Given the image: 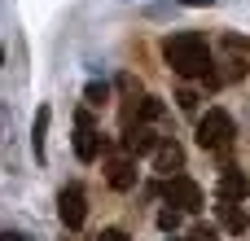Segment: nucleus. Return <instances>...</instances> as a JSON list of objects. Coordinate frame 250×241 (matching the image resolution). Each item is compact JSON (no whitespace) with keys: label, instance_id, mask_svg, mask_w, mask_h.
<instances>
[{"label":"nucleus","instance_id":"nucleus-14","mask_svg":"<svg viewBox=\"0 0 250 241\" xmlns=\"http://www.w3.org/2000/svg\"><path fill=\"white\" fill-rule=\"evenodd\" d=\"M105 97H110V88H105V83H88V88H83V101H88V105H101Z\"/></svg>","mask_w":250,"mask_h":241},{"label":"nucleus","instance_id":"nucleus-5","mask_svg":"<svg viewBox=\"0 0 250 241\" xmlns=\"http://www.w3.org/2000/svg\"><path fill=\"white\" fill-rule=\"evenodd\" d=\"M75 158L79 162H97L101 158V136L92 132V123H75Z\"/></svg>","mask_w":250,"mask_h":241},{"label":"nucleus","instance_id":"nucleus-2","mask_svg":"<svg viewBox=\"0 0 250 241\" xmlns=\"http://www.w3.org/2000/svg\"><path fill=\"white\" fill-rule=\"evenodd\" d=\"M233 136H237V127H233L229 110H207V114L198 119V145H202V149H229Z\"/></svg>","mask_w":250,"mask_h":241},{"label":"nucleus","instance_id":"nucleus-9","mask_svg":"<svg viewBox=\"0 0 250 241\" xmlns=\"http://www.w3.org/2000/svg\"><path fill=\"white\" fill-rule=\"evenodd\" d=\"M132 184H136V167H132L127 158H114V162H110V189L123 193V189H132Z\"/></svg>","mask_w":250,"mask_h":241},{"label":"nucleus","instance_id":"nucleus-11","mask_svg":"<svg viewBox=\"0 0 250 241\" xmlns=\"http://www.w3.org/2000/svg\"><path fill=\"white\" fill-rule=\"evenodd\" d=\"M44 136H48V105L35 110V132H31V149H35V158H44Z\"/></svg>","mask_w":250,"mask_h":241},{"label":"nucleus","instance_id":"nucleus-12","mask_svg":"<svg viewBox=\"0 0 250 241\" xmlns=\"http://www.w3.org/2000/svg\"><path fill=\"white\" fill-rule=\"evenodd\" d=\"M141 119H145V123L163 119V101H158V97H141Z\"/></svg>","mask_w":250,"mask_h":241},{"label":"nucleus","instance_id":"nucleus-16","mask_svg":"<svg viewBox=\"0 0 250 241\" xmlns=\"http://www.w3.org/2000/svg\"><path fill=\"white\" fill-rule=\"evenodd\" d=\"M176 101H180V110H189V114L198 110V92H193V88H185V92H180Z\"/></svg>","mask_w":250,"mask_h":241},{"label":"nucleus","instance_id":"nucleus-6","mask_svg":"<svg viewBox=\"0 0 250 241\" xmlns=\"http://www.w3.org/2000/svg\"><path fill=\"white\" fill-rule=\"evenodd\" d=\"M158 145H163V141H158V136H154V132H149L145 123L127 127V136H123V149H127V154H136V158H141V154H154Z\"/></svg>","mask_w":250,"mask_h":241},{"label":"nucleus","instance_id":"nucleus-1","mask_svg":"<svg viewBox=\"0 0 250 241\" xmlns=\"http://www.w3.org/2000/svg\"><path fill=\"white\" fill-rule=\"evenodd\" d=\"M163 53H167V66H171L180 79L211 75V48H207V40H202V35H193V31L171 35V40L163 44Z\"/></svg>","mask_w":250,"mask_h":241},{"label":"nucleus","instance_id":"nucleus-4","mask_svg":"<svg viewBox=\"0 0 250 241\" xmlns=\"http://www.w3.org/2000/svg\"><path fill=\"white\" fill-rule=\"evenodd\" d=\"M57 215H62L66 228H83V220H88V198H83L79 184H66V189H62V198H57Z\"/></svg>","mask_w":250,"mask_h":241},{"label":"nucleus","instance_id":"nucleus-15","mask_svg":"<svg viewBox=\"0 0 250 241\" xmlns=\"http://www.w3.org/2000/svg\"><path fill=\"white\" fill-rule=\"evenodd\" d=\"M189 241H220V233H215L211 224H198V228L189 233Z\"/></svg>","mask_w":250,"mask_h":241},{"label":"nucleus","instance_id":"nucleus-18","mask_svg":"<svg viewBox=\"0 0 250 241\" xmlns=\"http://www.w3.org/2000/svg\"><path fill=\"white\" fill-rule=\"evenodd\" d=\"M4 241H35V237H26V233H13V228H4Z\"/></svg>","mask_w":250,"mask_h":241},{"label":"nucleus","instance_id":"nucleus-13","mask_svg":"<svg viewBox=\"0 0 250 241\" xmlns=\"http://www.w3.org/2000/svg\"><path fill=\"white\" fill-rule=\"evenodd\" d=\"M158 228H163V233H176V228H180V206H176V211H171V206L158 211Z\"/></svg>","mask_w":250,"mask_h":241},{"label":"nucleus","instance_id":"nucleus-10","mask_svg":"<svg viewBox=\"0 0 250 241\" xmlns=\"http://www.w3.org/2000/svg\"><path fill=\"white\" fill-rule=\"evenodd\" d=\"M220 224L229 228V233H242L250 220L242 215V202H229V198H220Z\"/></svg>","mask_w":250,"mask_h":241},{"label":"nucleus","instance_id":"nucleus-3","mask_svg":"<svg viewBox=\"0 0 250 241\" xmlns=\"http://www.w3.org/2000/svg\"><path fill=\"white\" fill-rule=\"evenodd\" d=\"M154 193H163L171 206H180L185 215H198L202 211V189L189 180V176H171L167 184H154Z\"/></svg>","mask_w":250,"mask_h":241},{"label":"nucleus","instance_id":"nucleus-17","mask_svg":"<svg viewBox=\"0 0 250 241\" xmlns=\"http://www.w3.org/2000/svg\"><path fill=\"white\" fill-rule=\"evenodd\" d=\"M97 241H127V233H123V228H101Z\"/></svg>","mask_w":250,"mask_h":241},{"label":"nucleus","instance_id":"nucleus-19","mask_svg":"<svg viewBox=\"0 0 250 241\" xmlns=\"http://www.w3.org/2000/svg\"><path fill=\"white\" fill-rule=\"evenodd\" d=\"M180 4H189V9H211L215 0H180Z\"/></svg>","mask_w":250,"mask_h":241},{"label":"nucleus","instance_id":"nucleus-8","mask_svg":"<svg viewBox=\"0 0 250 241\" xmlns=\"http://www.w3.org/2000/svg\"><path fill=\"white\" fill-rule=\"evenodd\" d=\"M246 193H250V176L246 171H224V176H220V198L246 202Z\"/></svg>","mask_w":250,"mask_h":241},{"label":"nucleus","instance_id":"nucleus-7","mask_svg":"<svg viewBox=\"0 0 250 241\" xmlns=\"http://www.w3.org/2000/svg\"><path fill=\"white\" fill-rule=\"evenodd\" d=\"M180 167H185V149H180L176 141H163V145L154 149V171L171 176V171H180Z\"/></svg>","mask_w":250,"mask_h":241}]
</instances>
